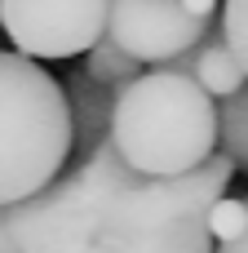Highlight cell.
I'll list each match as a JSON object with an SVG mask.
<instances>
[{
  "mask_svg": "<svg viewBox=\"0 0 248 253\" xmlns=\"http://www.w3.org/2000/svg\"><path fill=\"white\" fill-rule=\"evenodd\" d=\"M235 165L213 151L177 178L133 173L111 138L71 156L40 191L0 205V253H213L204 209Z\"/></svg>",
  "mask_w": 248,
  "mask_h": 253,
  "instance_id": "obj_1",
  "label": "cell"
},
{
  "mask_svg": "<svg viewBox=\"0 0 248 253\" xmlns=\"http://www.w3.org/2000/svg\"><path fill=\"white\" fill-rule=\"evenodd\" d=\"M106 138L133 173L177 178L217 151V107L191 76L142 67L115 89Z\"/></svg>",
  "mask_w": 248,
  "mask_h": 253,
  "instance_id": "obj_2",
  "label": "cell"
},
{
  "mask_svg": "<svg viewBox=\"0 0 248 253\" xmlns=\"http://www.w3.org/2000/svg\"><path fill=\"white\" fill-rule=\"evenodd\" d=\"M71 156L62 84L27 53L0 49V205L40 191Z\"/></svg>",
  "mask_w": 248,
  "mask_h": 253,
  "instance_id": "obj_3",
  "label": "cell"
},
{
  "mask_svg": "<svg viewBox=\"0 0 248 253\" xmlns=\"http://www.w3.org/2000/svg\"><path fill=\"white\" fill-rule=\"evenodd\" d=\"M106 27V0H0V31L27 58H75Z\"/></svg>",
  "mask_w": 248,
  "mask_h": 253,
  "instance_id": "obj_4",
  "label": "cell"
},
{
  "mask_svg": "<svg viewBox=\"0 0 248 253\" xmlns=\"http://www.w3.org/2000/svg\"><path fill=\"white\" fill-rule=\"evenodd\" d=\"M213 18L186 13L177 0H106V36L129 49L142 67H160L164 58L191 49Z\"/></svg>",
  "mask_w": 248,
  "mask_h": 253,
  "instance_id": "obj_5",
  "label": "cell"
},
{
  "mask_svg": "<svg viewBox=\"0 0 248 253\" xmlns=\"http://www.w3.org/2000/svg\"><path fill=\"white\" fill-rule=\"evenodd\" d=\"M58 84H62L67 120H71V156H84L98 142H106V133H111V107H115V89L120 84H106V80L89 76L84 67H71V76L58 80Z\"/></svg>",
  "mask_w": 248,
  "mask_h": 253,
  "instance_id": "obj_6",
  "label": "cell"
},
{
  "mask_svg": "<svg viewBox=\"0 0 248 253\" xmlns=\"http://www.w3.org/2000/svg\"><path fill=\"white\" fill-rule=\"evenodd\" d=\"M160 67H164V71H182V76H191L209 98L235 93V89L248 80L244 67H240V58H235V53H231V44L222 40V27H209L191 49H182V53L164 58Z\"/></svg>",
  "mask_w": 248,
  "mask_h": 253,
  "instance_id": "obj_7",
  "label": "cell"
},
{
  "mask_svg": "<svg viewBox=\"0 0 248 253\" xmlns=\"http://www.w3.org/2000/svg\"><path fill=\"white\" fill-rule=\"evenodd\" d=\"M217 107V151L235 165V173H248V80L235 93L213 98Z\"/></svg>",
  "mask_w": 248,
  "mask_h": 253,
  "instance_id": "obj_8",
  "label": "cell"
},
{
  "mask_svg": "<svg viewBox=\"0 0 248 253\" xmlns=\"http://www.w3.org/2000/svg\"><path fill=\"white\" fill-rule=\"evenodd\" d=\"M84 71L89 76H98V80H106V84H124V80H133L138 71H142V62L129 53V49H120L106 31L84 49Z\"/></svg>",
  "mask_w": 248,
  "mask_h": 253,
  "instance_id": "obj_9",
  "label": "cell"
},
{
  "mask_svg": "<svg viewBox=\"0 0 248 253\" xmlns=\"http://www.w3.org/2000/svg\"><path fill=\"white\" fill-rule=\"evenodd\" d=\"M244 227H248V196H231V191H222V196L204 209V231H209L213 245L235 240Z\"/></svg>",
  "mask_w": 248,
  "mask_h": 253,
  "instance_id": "obj_10",
  "label": "cell"
},
{
  "mask_svg": "<svg viewBox=\"0 0 248 253\" xmlns=\"http://www.w3.org/2000/svg\"><path fill=\"white\" fill-rule=\"evenodd\" d=\"M222 40L231 44V53L240 58L248 76V0H226L222 4Z\"/></svg>",
  "mask_w": 248,
  "mask_h": 253,
  "instance_id": "obj_11",
  "label": "cell"
},
{
  "mask_svg": "<svg viewBox=\"0 0 248 253\" xmlns=\"http://www.w3.org/2000/svg\"><path fill=\"white\" fill-rule=\"evenodd\" d=\"M186 13H200V18H213L217 13V0H177Z\"/></svg>",
  "mask_w": 248,
  "mask_h": 253,
  "instance_id": "obj_12",
  "label": "cell"
},
{
  "mask_svg": "<svg viewBox=\"0 0 248 253\" xmlns=\"http://www.w3.org/2000/svg\"><path fill=\"white\" fill-rule=\"evenodd\" d=\"M213 253H248V227L235 236V240H226V245H217Z\"/></svg>",
  "mask_w": 248,
  "mask_h": 253,
  "instance_id": "obj_13",
  "label": "cell"
}]
</instances>
